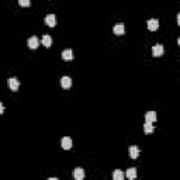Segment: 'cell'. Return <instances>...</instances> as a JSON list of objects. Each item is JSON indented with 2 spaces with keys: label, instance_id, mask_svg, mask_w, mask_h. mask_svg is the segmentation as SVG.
<instances>
[{
  "label": "cell",
  "instance_id": "6da1fadb",
  "mask_svg": "<svg viewBox=\"0 0 180 180\" xmlns=\"http://www.w3.org/2000/svg\"><path fill=\"white\" fill-rule=\"evenodd\" d=\"M7 85H9V87H10L13 92H17L19 87H20V82L17 80V77H9V79H7Z\"/></svg>",
  "mask_w": 180,
  "mask_h": 180
},
{
  "label": "cell",
  "instance_id": "7a4b0ae2",
  "mask_svg": "<svg viewBox=\"0 0 180 180\" xmlns=\"http://www.w3.org/2000/svg\"><path fill=\"white\" fill-rule=\"evenodd\" d=\"M163 52H165V49H163V45L162 44H156V45H154V48H152V55L156 56V58L163 55Z\"/></svg>",
  "mask_w": 180,
  "mask_h": 180
},
{
  "label": "cell",
  "instance_id": "3957f363",
  "mask_svg": "<svg viewBox=\"0 0 180 180\" xmlns=\"http://www.w3.org/2000/svg\"><path fill=\"white\" fill-rule=\"evenodd\" d=\"M45 24H47L48 27H55L56 26V17H55V14H48L47 17H45Z\"/></svg>",
  "mask_w": 180,
  "mask_h": 180
},
{
  "label": "cell",
  "instance_id": "277c9868",
  "mask_svg": "<svg viewBox=\"0 0 180 180\" xmlns=\"http://www.w3.org/2000/svg\"><path fill=\"white\" fill-rule=\"evenodd\" d=\"M159 28V21L156 19H151L148 20V30L149 31H156Z\"/></svg>",
  "mask_w": 180,
  "mask_h": 180
},
{
  "label": "cell",
  "instance_id": "5b68a950",
  "mask_svg": "<svg viewBox=\"0 0 180 180\" xmlns=\"http://www.w3.org/2000/svg\"><path fill=\"white\" fill-rule=\"evenodd\" d=\"M73 177L76 180H83L85 179V170L82 169V168H76L73 170Z\"/></svg>",
  "mask_w": 180,
  "mask_h": 180
},
{
  "label": "cell",
  "instance_id": "8992f818",
  "mask_svg": "<svg viewBox=\"0 0 180 180\" xmlns=\"http://www.w3.org/2000/svg\"><path fill=\"white\" fill-rule=\"evenodd\" d=\"M61 143H62V148L63 149H66V151H69L70 148H72V139H70L69 136H63Z\"/></svg>",
  "mask_w": 180,
  "mask_h": 180
},
{
  "label": "cell",
  "instance_id": "52a82bcc",
  "mask_svg": "<svg viewBox=\"0 0 180 180\" xmlns=\"http://www.w3.org/2000/svg\"><path fill=\"white\" fill-rule=\"evenodd\" d=\"M28 47L31 48V49H37L38 48V45H40V41H38V38L37 37H31V38H28Z\"/></svg>",
  "mask_w": 180,
  "mask_h": 180
},
{
  "label": "cell",
  "instance_id": "ba28073f",
  "mask_svg": "<svg viewBox=\"0 0 180 180\" xmlns=\"http://www.w3.org/2000/svg\"><path fill=\"white\" fill-rule=\"evenodd\" d=\"M138 155H139V148L132 145V146H129V158L131 159H136L138 158Z\"/></svg>",
  "mask_w": 180,
  "mask_h": 180
},
{
  "label": "cell",
  "instance_id": "9c48e42d",
  "mask_svg": "<svg viewBox=\"0 0 180 180\" xmlns=\"http://www.w3.org/2000/svg\"><path fill=\"white\" fill-rule=\"evenodd\" d=\"M61 85H62L63 89H69L70 86H72V79H70L69 76H63L62 79H61Z\"/></svg>",
  "mask_w": 180,
  "mask_h": 180
},
{
  "label": "cell",
  "instance_id": "30bf717a",
  "mask_svg": "<svg viewBox=\"0 0 180 180\" xmlns=\"http://www.w3.org/2000/svg\"><path fill=\"white\" fill-rule=\"evenodd\" d=\"M145 121L155 122L156 121V113H155V111H148V113L145 114Z\"/></svg>",
  "mask_w": 180,
  "mask_h": 180
},
{
  "label": "cell",
  "instance_id": "8fae6325",
  "mask_svg": "<svg viewBox=\"0 0 180 180\" xmlns=\"http://www.w3.org/2000/svg\"><path fill=\"white\" fill-rule=\"evenodd\" d=\"M62 59L63 61H72V59H73V52H72V49H65V51L62 52Z\"/></svg>",
  "mask_w": 180,
  "mask_h": 180
},
{
  "label": "cell",
  "instance_id": "7c38bea8",
  "mask_svg": "<svg viewBox=\"0 0 180 180\" xmlns=\"http://www.w3.org/2000/svg\"><path fill=\"white\" fill-rule=\"evenodd\" d=\"M114 34H115V35H122V34H125L124 24H117V26H114Z\"/></svg>",
  "mask_w": 180,
  "mask_h": 180
},
{
  "label": "cell",
  "instance_id": "4fadbf2b",
  "mask_svg": "<svg viewBox=\"0 0 180 180\" xmlns=\"http://www.w3.org/2000/svg\"><path fill=\"white\" fill-rule=\"evenodd\" d=\"M143 132H145V134L154 132V125H152V122L145 121V124H143Z\"/></svg>",
  "mask_w": 180,
  "mask_h": 180
},
{
  "label": "cell",
  "instance_id": "5bb4252c",
  "mask_svg": "<svg viewBox=\"0 0 180 180\" xmlns=\"http://www.w3.org/2000/svg\"><path fill=\"white\" fill-rule=\"evenodd\" d=\"M125 176L128 177V179H131V180L135 179L136 177V169L135 168H129V169L127 170V173H125Z\"/></svg>",
  "mask_w": 180,
  "mask_h": 180
},
{
  "label": "cell",
  "instance_id": "9a60e30c",
  "mask_svg": "<svg viewBox=\"0 0 180 180\" xmlns=\"http://www.w3.org/2000/svg\"><path fill=\"white\" fill-rule=\"evenodd\" d=\"M52 44V38L49 37V35H44L42 37V45H44L45 48H49Z\"/></svg>",
  "mask_w": 180,
  "mask_h": 180
},
{
  "label": "cell",
  "instance_id": "2e32d148",
  "mask_svg": "<svg viewBox=\"0 0 180 180\" xmlns=\"http://www.w3.org/2000/svg\"><path fill=\"white\" fill-rule=\"evenodd\" d=\"M113 179L114 180H122L124 179V172H121V170H115V172L113 173Z\"/></svg>",
  "mask_w": 180,
  "mask_h": 180
},
{
  "label": "cell",
  "instance_id": "e0dca14e",
  "mask_svg": "<svg viewBox=\"0 0 180 180\" xmlns=\"http://www.w3.org/2000/svg\"><path fill=\"white\" fill-rule=\"evenodd\" d=\"M19 4L21 7H28L30 6V0H19Z\"/></svg>",
  "mask_w": 180,
  "mask_h": 180
},
{
  "label": "cell",
  "instance_id": "ac0fdd59",
  "mask_svg": "<svg viewBox=\"0 0 180 180\" xmlns=\"http://www.w3.org/2000/svg\"><path fill=\"white\" fill-rule=\"evenodd\" d=\"M3 111H4V106L0 103V114H3Z\"/></svg>",
  "mask_w": 180,
  "mask_h": 180
},
{
  "label": "cell",
  "instance_id": "d6986e66",
  "mask_svg": "<svg viewBox=\"0 0 180 180\" xmlns=\"http://www.w3.org/2000/svg\"><path fill=\"white\" fill-rule=\"evenodd\" d=\"M177 24L180 26V14H177Z\"/></svg>",
  "mask_w": 180,
  "mask_h": 180
}]
</instances>
